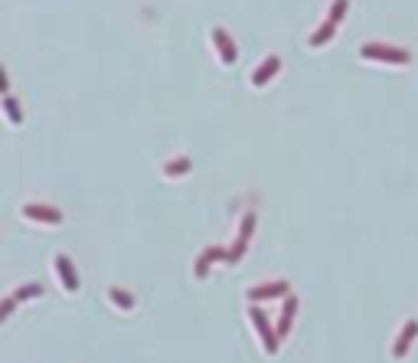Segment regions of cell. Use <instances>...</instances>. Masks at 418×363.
<instances>
[{
    "label": "cell",
    "mask_w": 418,
    "mask_h": 363,
    "mask_svg": "<svg viewBox=\"0 0 418 363\" xmlns=\"http://www.w3.org/2000/svg\"><path fill=\"white\" fill-rule=\"evenodd\" d=\"M40 295H43V285H40V281L20 285V288L13 291V298H17V301H33V298H40Z\"/></svg>",
    "instance_id": "obj_16"
},
{
    "label": "cell",
    "mask_w": 418,
    "mask_h": 363,
    "mask_svg": "<svg viewBox=\"0 0 418 363\" xmlns=\"http://www.w3.org/2000/svg\"><path fill=\"white\" fill-rule=\"evenodd\" d=\"M346 10H350V0H330V13H327V20H333L337 26L346 20Z\"/></svg>",
    "instance_id": "obj_17"
},
{
    "label": "cell",
    "mask_w": 418,
    "mask_h": 363,
    "mask_svg": "<svg viewBox=\"0 0 418 363\" xmlns=\"http://www.w3.org/2000/svg\"><path fill=\"white\" fill-rule=\"evenodd\" d=\"M360 59L366 63H383V65H408L412 53L402 46H389V43H363L360 46Z\"/></svg>",
    "instance_id": "obj_2"
},
{
    "label": "cell",
    "mask_w": 418,
    "mask_h": 363,
    "mask_svg": "<svg viewBox=\"0 0 418 363\" xmlns=\"http://www.w3.org/2000/svg\"><path fill=\"white\" fill-rule=\"evenodd\" d=\"M337 30H340V26H337L333 20H323L321 26H317V30L307 36V46H311V49H321V46H327L333 36H337Z\"/></svg>",
    "instance_id": "obj_12"
},
{
    "label": "cell",
    "mask_w": 418,
    "mask_h": 363,
    "mask_svg": "<svg viewBox=\"0 0 418 363\" xmlns=\"http://www.w3.org/2000/svg\"><path fill=\"white\" fill-rule=\"evenodd\" d=\"M298 308H300V298L298 295H288V301H284V308H281V318H278V337L284 341L291 334V327H294V318H298Z\"/></svg>",
    "instance_id": "obj_11"
},
{
    "label": "cell",
    "mask_w": 418,
    "mask_h": 363,
    "mask_svg": "<svg viewBox=\"0 0 418 363\" xmlns=\"http://www.w3.org/2000/svg\"><path fill=\"white\" fill-rule=\"evenodd\" d=\"M53 268H56V278H59V285H63L65 295H75V291L82 288V278H79V268L69 256H56L53 258Z\"/></svg>",
    "instance_id": "obj_5"
},
{
    "label": "cell",
    "mask_w": 418,
    "mask_h": 363,
    "mask_svg": "<svg viewBox=\"0 0 418 363\" xmlns=\"http://www.w3.org/2000/svg\"><path fill=\"white\" fill-rule=\"evenodd\" d=\"M216 262H229V249H223V246H209V249H203L200 252V258H196V265H193V275L203 281L206 275H209V268L216 265Z\"/></svg>",
    "instance_id": "obj_10"
},
{
    "label": "cell",
    "mask_w": 418,
    "mask_h": 363,
    "mask_svg": "<svg viewBox=\"0 0 418 363\" xmlns=\"http://www.w3.org/2000/svg\"><path fill=\"white\" fill-rule=\"evenodd\" d=\"M248 324H252L255 337L262 341V350L268 353V357H275V353H278V347H281V337H278V327L271 324L268 314L258 308V304H252V308H248Z\"/></svg>",
    "instance_id": "obj_1"
},
{
    "label": "cell",
    "mask_w": 418,
    "mask_h": 363,
    "mask_svg": "<svg viewBox=\"0 0 418 363\" xmlns=\"http://www.w3.org/2000/svg\"><path fill=\"white\" fill-rule=\"evenodd\" d=\"M17 304H20V301L13 298V295H10V298H7V301H3V304H0V320H7V318H10V314H13V308H17Z\"/></svg>",
    "instance_id": "obj_18"
},
{
    "label": "cell",
    "mask_w": 418,
    "mask_h": 363,
    "mask_svg": "<svg viewBox=\"0 0 418 363\" xmlns=\"http://www.w3.org/2000/svg\"><path fill=\"white\" fill-rule=\"evenodd\" d=\"M415 341H418V318H408L405 324H402V331L396 334V341H392V350H389L392 360H405Z\"/></svg>",
    "instance_id": "obj_7"
},
{
    "label": "cell",
    "mask_w": 418,
    "mask_h": 363,
    "mask_svg": "<svg viewBox=\"0 0 418 363\" xmlns=\"http://www.w3.org/2000/svg\"><path fill=\"white\" fill-rule=\"evenodd\" d=\"M108 301H111V304H115L118 311H134V308H138V298H134V291L121 288V285L108 288Z\"/></svg>",
    "instance_id": "obj_13"
},
{
    "label": "cell",
    "mask_w": 418,
    "mask_h": 363,
    "mask_svg": "<svg viewBox=\"0 0 418 363\" xmlns=\"http://www.w3.org/2000/svg\"><path fill=\"white\" fill-rule=\"evenodd\" d=\"M190 171H193V160H190V157H170L167 164H163V177H167V180L190 177Z\"/></svg>",
    "instance_id": "obj_14"
},
{
    "label": "cell",
    "mask_w": 418,
    "mask_h": 363,
    "mask_svg": "<svg viewBox=\"0 0 418 363\" xmlns=\"http://www.w3.org/2000/svg\"><path fill=\"white\" fill-rule=\"evenodd\" d=\"M291 288L288 281H265V285H252V288L246 291V298L252 301V304H258V301H271V298H288Z\"/></svg>",
    "instance_id": "obj_8"
},
{
    "label": "cell",
    "mask_w": 418,
    "mask_h": 363,
    "mask_svg": "<svg viewBox=\"0 0 418 363\" xmlns=\"http://www.w3.org/2000/svg\"><path fill=\"white\" fill-rule=\"evenodd\" d=\"M3 115H7V121H10L13 128L17 125H23V111H20V102L13 95H3Z\"/></svg>",
    "instance_id": "obj_15"
},
{
    "label": "cell",
    "mask_w": 418,
    "mask_h": 363,
    "mask_svg": "<svg viewBox=\"0 0 418 363\" xmlns=\"http://www.w3.org/2000/svg\"><path fill=\"white\" fill-rule=\"evenodd\" d=\"M252 235H255V213H246V216H242V223H239L236 242L229 246V265H236V262H242V258H246Z\"/></svg>",
    "instance_id": "obj_3"
},
{
    "label": "cell",
    "mask_w": 418,
    "mask_h": 363,
    "mask_svg": "<svg viewBox=\"0 0 418 363\" xmlns=\"http://www.w3.org/2000/svg\"><path fill=\"white\" fill-rule=\"evenodd\" d=\"M209 40H213V46H216V56H219V63H223V65H236L239 46H236V40H232V36L223 30V26H213Z\"/></svg>",
    "instance_id": "obj_6"
},
{
    "label": "cell",
    "mask_w": 418,
    "mask_h": 363,
    "mask_svg": "<svg viewBox=\"0 0 418 363\" xmlns=\"http://www.w3.org/2000/svg\"><path fill=\"white\" fill-rule=\"evenodd\" d=\"M278 72H281V59L278 56H265V59L252 69V79H248V82H252V88H265Z\"/></svg>",
    "instance_id": "obj_9"
},
{
    "label": "cell",
    "mask_w": 418,
    "mask_h": 363,
    "mask_svg": "<svg viewBox=\"0 0 418 363\" xmlns=\"http://www.w3.org/2000/svg\"><path fill=\"white\" fill-rule=\"evenodd\" d=\"M23 213V219H30V223H36V226H63L65 223V216H63V210H56V206H49V203H26L20 210Z\"/></svg>",
    "instance_id": "obj_4"
}]
</instances>
